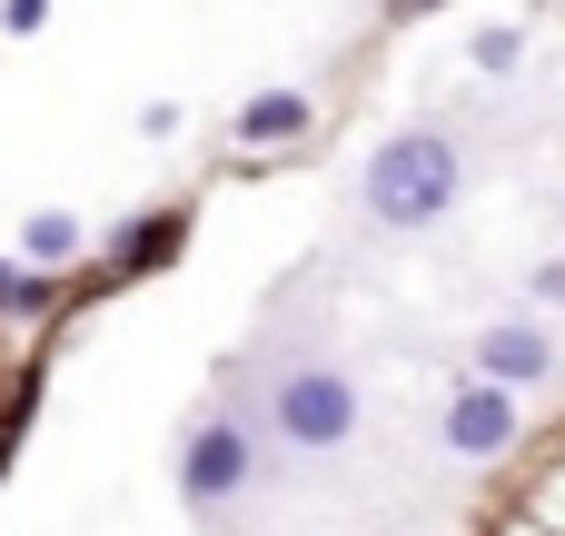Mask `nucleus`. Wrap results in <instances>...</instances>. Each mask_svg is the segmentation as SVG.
Wrapping results in <instances>:
<instances>
[{
    "label": "nucleus",
    "mask_w": 565,
    "mask_h": 536,
    "mask_svg": "<svg viewBox=\"0 0 565 536\" xmlns=\"http://www.w3.org/2000/svg\"><path fill=\"white\" fill-rule=\"evenodd\" d=\"M516 50H526V30H516V20H497V30H477V50H467V60H477V70H516Z\"/></svg>",
    "instance_id": "10"
},
{
    "label": "nucleus",
    "mask_w": 565,
    "mask_h": 536,
    "mask_svg": "<svg viewBox=\"0 0 565 536\" xmlns=\"http://www.w3.org/2000/svg\"><path fill=\"white\" fill-rule=\"evenodd\" d=\"M278 438H268V398L248 408L238 388H218L189 428H179V448H169V477H179V497H189V517H228L248 487H268V458Z\"/></svg>",
    "instance_id": "1"
},
{
    "label": "nucleus",
    "mask_w": 565,
    "mask_h": 536,
    "mask_svg": "<svg viewBox=\"0 0 565 536\" xmlns=\"http://www.w3.org/2000/svg\"><path fill=\"white\" fill-rule=\"evenodd\" d=\"M358 428H367V398H358V378L338 358H288L268 378V438L288 458H338Z\"/></svg>",
    "instance_id": "3"
},
{
    "label": "nucleus",
    "mask_w": 565,
    "mask_h": 536,
    "mask_svg": "<svg viewBox=\"0 0 565 536\" xmlns=\"http://www.w3.org/2000/svg\"><path fill=\"white\" fill-rule=\"evenodd\" d=\"M526 298H536V308H565V259H536V269H526Z\"/></svg>",
    "instance_id": "11"
},
{
    "label": "nucleus",
    "mask_w": 565,
    "mask_h": 536,
    "mask_svg": "<svg viewBox=\"0 0 565 536\" xmlns=\"http://www.w3.org/2000/svg\"><path fill=\"white\" fill-rule=\"evenodd\" d=\"M427 10H447V0H387V20H427Z\"/></svg>",
    "instance_id": "13"
},
{
    "label": "nucleus",
    "mask_w": 565,
    "mask_h": 536,
    "mask_svg": "<svg viewBox=\"0 0 565 536\" xmlns=\"http://www.w3.org/2000/svg\"><path fill=\"white\" fill-rule=\"evenodd\" d=\"M437 438H447V458H467V467H497V458L526 438V418H516V388L457 378V388H447V418H437Z\"/></svg>",
    "instance_id": "4"
},
{
    "label": "nucleus",
    "mask_w": 565,
    "mask_h": 536,
    "mask_svg": "<svg viewBox=\"0 0 565 536\" xmlns=\"http://www.w3.org/2000/svg\"><path fill=\"white\" fill-rule=\"evenodd\" d=\"M79 249H89V219H79V209H30V219H20V259H30V269H70Z\"/></svg>",
    "instance_id": "8"
},
{
    "label": "nucleus",
    "mask_w": 565,
    "mask_h": 536,
    "mask_svg": "<svg viewBox=\"0 0 565 536\" xmlns=\"http://www.w3.org/2000/svg\"><path fill=\"white\" fill-rule=\"evenodd\" d=\"M50 20V0H0V30H40Z\"/></svg>",
    "instance_id": "12"
},
{
    "label": "nucleus",
    "mask_w": 565,
    "mask_h": 536,
    "mask_svg": "<svg viewBox=\"0 0 565 536\" xmlns=\"http://www.w3.org/2000/svg\"><path fill=\"white\" fill-rule=\"evenodd\" d=\"M358 199H367V219H377V229L417 239V229L457 219V199H467V149H457L447 129H397V139H377V149H367Z\"/></svg>",
    "instance_id": "2"
},
{
    "label": "nucleus",
    "mask_w": 565,
    "mask_h": 536,
    "mask_svg": "<svg viewBox=\"0 0 565 536\" xmlns=\"http://www.w3.org/2000/svg\"><path fill=\"white\" fill-rule=\"evenodd\" d=\"M40 308H60L50 269H30V259H10V249H0V318H40Z\"/></svg>",
    "instance_id": "9"
},
{
    "label": "nucleus",
    "mask_w": 565,
    "mask_h": 536,
    "mask_svg": "<svg viewBox=\"0 0 565 536\" xmlns=\"http://www.w3.org/2000/svg\"><path fill=\"white\" fill-rule=\"evenodd\" d=\"M189 249V209H139L119 239H109V259H99V278H149V269H169Z\"/></svg>",
    "instance_id": "6"
},
{
    "label": "nucleus",
    "mask_w": 565,
    "mask_h": 536,
    "mask_svg": "<svg viewBox=\"0 0 565 536\" xmlns=\"http://www.w3.org/2000/svg\"><path fill=\"white\" fill-rule=\"evenodd\" d=\"M556 368H565V348L546 318H487L477 328V378L487 388H546Z\"/></svg>",
    "instance_id": "5"
},
{
    "label": "nucleus",
    "mask_w": 565,
    "mask_h": 536,
    "mask_svg": "<svg viewBox=\"0 0 565 536\" xmlns=\"http://www.w3.org/2000/svg\"><path fill=\"white\" fill-rule=\"evenodd\" d=\"M228 129H238V149H288L318 129V90H258V99H238Z\"/></svg>",
    "instance_id": "7"
}]
</instances>
